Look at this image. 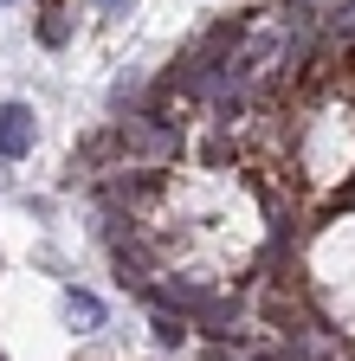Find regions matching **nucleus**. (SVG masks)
<instances>
[{"label":"nucleus","instance_id":"obj_1","mask_svg":"<svg viewBox=\"0 0 355 361\" xmlns=\"http://www.w3.org/2000/svg\"><path fill=\"white\" fill-rule=\"evenodd\" d=\"M162 303H174L181 316H194V323H207V329H227V323H233V303L213 297V290H194V284H168Z\"/></svg>","mask_w":355,"mask_h":361},{"label":"nucleus","instance_id":"obj_2","mask_svg":"<svg viewBox=\"0 0 355 361\" xmlns=\"http://www.w3.org/2000/svg\"><path fill=\"white\" fill-rule=\"evenodd\" d=\"M26 149H32V110L0 104V155H26Z\"/></svg>","mask_w":355,"mask_h":361},{"label":"nucleus","instance_id":"obj_3","mask_svg":"<svg viewBox=\"0 0 355 361\" xmlns=\"http://www.w3.org/2000/svg\"><path fill=\"white\" fill-rule=\"evenodd\" d=\"M71 39V7L65 0H39V45H65Z\"/></svg>","mask_w":355,"mask_h":361},{"label":"nucleus","instance_id":"obj_4","mask_svg":"<svg viewBox=\"0 0 355 361\" xmlns=\"http://www.w3.org/2000/svg\"><path fill=\"white\" fill-rule=\"evenodd\" d=\"M65 316H71L78 329H97V323H104V303L84 297V290H71V297H65Z\"/></svg>","mask_w":355,"mask_h":361},{"label":"nucleus","instance_id":"obj_5","mask_svg":"<svg viewBox=\"0 0 355 361\" xmlns=\"http://www.w3.org/2000/svg\"><path fill=\"white\" fill-rule=\"evenodd\" d=\"M181 336H188V329H181V316H155V342H162V348H174Z\"/></svg>","mask_w":355,"mask_h":361},{"label":"nucleus","instance_id":"obj_6","mask_svg":"<svg viewBox=\"0 0 355 361\" xmlns=\"http://www.w3.org/2000/svg\"><path fill=\"white\" fill-rule=\"evenodd\" d=\"M97 7H104L110 20H129V13H136V0H97Z\"/></svg>","mask_w":355,"mask_h":361},{"label":"nucleus","instance_id":"obj_7","mask_svg":"<svg viewBox=\"0 0 355 361\" xmlns=\"http://www.w3.org/2000/svg\"><path fill=\"white\" fill-rule=\"evenodd\" d=\"M0 361H7V355H0Z\"/></svg>","mask_w":355,"mask_h":361}]
</instances>
